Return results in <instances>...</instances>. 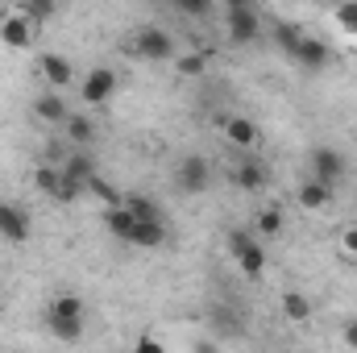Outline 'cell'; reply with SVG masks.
I'll use <instances>...</instances> for the list:
<instances>
[{"label":"cell","mask_w":357,"mask_h":353,"mask_svg":"<svg viewBox=\"0 0 357 353\" xmlns=\"http://www.w3.org/2000/svg\"><path fill=\"white\" fill-rule=\"evenodd\" d=\"M84 316H88V303H84L75 291H59V295L46 303V329H50L59 341H79V337H84Z\"/></svg>","instance_id":"1"},{"label":"cell","mask_w":357,"mask_h":353,"mask_svg":"<svg viewBox=\"0 0 357 353\" xmlns=\"http://www.w3.org/2000/svg\"><path fill=\"white\" fill-rule=\"evenodd\" d=\"M229 258H233V266H237L250 283H258V278L266 274V250H262V241H258L254 233H245V229H233V233H229Z\"/></svg>","instance_id":"2"},{"label":"cell","mask_w":357,"mask_h":353,"mask_svg":"<svg viewBox=\"0 0 357 353\" xmlns=\"http://www.w3.org/2000/svg\"><path fill=\"white\" fill-rule=\"evenodd\" d=\"M133 59L171 63V59H175V38H171L162 25H142V29L133 33Z\"/></svg>","instance_id":"3"},{"label":"cell","mask_w":357,"mask_h":353,"mask_svg":"<svg viewBox=\"0 0 357 353\" xmlns=\"http://www.w3.org/2000/svg\"><path fill=\"white\" fill-rule=\"evenodd\" d=\"M175 187L183 195H204L212 187V167L204 154H183L175 167Z\"/></svg>","instance_id":"4"},{"label":"cell","mask_w":357,"mask_h":353,"mask_svg":"<svg viewBox=\"0 0 357 353\" xmlns=\"http://www.w3.org/2000/svg\"><path fill=\"white\" fill-rule=\"evenodd\" d=\"M116 88H121V80H116L112 67H91L88 75L79 80V100L91 104V108H104V104L116 96Z\"/></svg>","instance_id":"5"},{"label":"cell","mask_w":357,"mask_h":353,"mask_svg":"<svg viewBox=\"0 0 357 353\" xmlns=\"http://www.w3.org/2000/svg\"><path fill=\"white\" fill-rule=\"evenodd\" d=\"M225 29H229V42L245 46V42H254V38L262 33V17H258V8H254V4L229 8V17H225Z\"/></svg>","instance_id":"6"},{"label":"cell","mask_w":357,"mask_h":353,"mask_svg":"<svg viewBox=\"0 0 357 353\" xmlns=\"http://www.w3.org/2000/svg\"><path fill=\"white\" fill-rule=\"evenodd\" d=\"M29 233H33L29 212L21 204H13V200H0V237L13 241V246H21V241H29Z\"/></svg>","instance_id":"7"},{"label":"cell","mask_w":357,"mask_h":353,"mask_svg":"<svg viewBox=\"0 0 357 353\" xmlns=\"http://www.w3.org/2000/svg\"><path fill=\"white\" fill-rule=\"evenodd\" d=\"M220 133H225V142H229L233 150H241V154L254 150L258 137H262V133H258V121H250V117H225V121H220Z\"/></svg>","instance_id":"8"},{"label":"cell","mask_w":357,"mask_h":353,"mask_svg":"<svg viewBox=\"0 0 357 353\" xmlns=\"http://www.w3.org/2000/svg\"><path fill=\"white\" fill-rule=\"evenodd\" d=\"M33 21L25 17V13H8V17H0V42L4 46H13V50H29L33 46Z\"/></svg>","instance_id":"9"},{"label":"cell","mask_w":357,"mask_h":353,"mask_svg":"<svg viewBox=\"0 0 357 353\" xmlns=\"http://www.w3.org/2000/svg\"><path fill=\"white\" fill-rule=\"evenodd\" d=\"M345 171H349V163H345V154H341V150H333V146H316V150H312V175H316V179L337 183Z\"/></svg>","instance_id":"10"},{"label":"cell","mask_w":357,"mask_h":353,"mask_svg":"<svg viewBox=\"0 0 357 353\" xmlns=\"http://www.w3.org/2000/svg\"><path fill=\"white\" fill-rule=\"evenodd\" d=\"M38 75L46 80V88H67L71 80H75V67L63 59V54H38Z\"/></svg>","instance_id":"11"},{"label":"cell","mask_w":357,"mask_h":353,"mask_svg":"<svg viewBox=\"0 0 357 353\" xmlns=\"http://www.w3.org/2000/svg\"><path fill=\"white\" fill-rule=\"evenodd\" d=\"M328 59H333L328 42H320V38L303 33V38H299V50H295V59H291V63H299V67H307V71H320V67H328Z\"/></svg>","instance_id":"12"},{"label":"cell","mask_w":357,"mask_h":353,"mask_svg":"<svg viewBox=\"0 0 357 353\" xmlns=\"http://www.w3.org/2000/svg\"><path fill=\"white\" fill-rule=\"evenodd\" d=\"M33 117L46 121V125H63V121L71 117V108H67V100L59 96V88H50V91H42V96L33 100Z\"/></svg>","instance_id":"13"},{"label":"cell","mask_w":357,"mask_h":353,"mask_svg":"<svg viewBox=\"0 0 357 353\" xmlns=\"http://www.w3.org/2000/svg\"><path fill=\"white\" fill-rule=\"evenodd\" d=\"M233 183H237L241 191H262V187H266V167L245 150V154H241V163L233 167Z\"/></svg>","instance_id":"14"},{"label":"cell","mask_w":357,"mask_h":353,"mask_svg":"<svg viewBox=\"0 0 357 353\" xmlns=\"http://www.w3.org/2000/svg\"><path fill=\"white\" fill-rule=\"evenodd\" d=\"M333 204V183H324V179H307V183H299V208H307V212H320V208H328Z\"/></svg>","instance_id":"15"},{"label":"cell","mask_w":357,"mask_h":353,"mask_svg":"<svg viewBox=\"0 0 357 353\" xmlns=\"http://www.w3.org/2000/svg\"><path fill=\"white\" fill-rule=\"evenodd\" d=\"M162 241H167V220H137L129 233V246L137 250H158Z\"/></svg>","instance_id":"16"},{"label":"cell","mask_w":357,"mask_h":353,"mask_svg":"<svg viewBox=\"0 0 357 353\" xmlns=\"http://www.w3.org/2000/svg\"><path fill=\"white\" fill-rule=\"evenodd\" d=\"M133 225H137V216L129 212V204H112V208H104V229H108L112 237H121V241H129V233H133Z\"/></svg>","instance_id":"17"},{"label":"cell","mask_w":357,"mask_h":353,"mask_svg":"<svg viewBox=\"0 0 357 353\" xmlns=\"http://www.w3.org/2000/svg\"><path fill=\"white\" fill-rule=\"evenodd\" d=\"M278 308H282V320H291V324H307L312 320V299L303 291H282Z\"/></svg>","instance_id":"18"},{"label":"cell","mask_w":357,"mask_h":353,"mask_svg":"<svg viewBox=\"0 0 357 353\" xmlns=\"http://www.w3.org/2000/svg\"><path fill=\"white\" fill-rule=\"evenodd\" d=\"M63 129H67V142H71L75 150H88L91 142H96V125H91V117H67Z\"/></svg>","instance_id":"19"},{"label":"cell","mask_w":357,"mask_h":353,"mask_svg":"<svg viewBox=\"0 0 357 353\" xmlns=\"http://www.w3.org/2000/svg\"><path fill=\"white\" fill-rule=\"evenodd\" d=\"M33 187L42 191V195H59V187H63V163H42L38 171H33Z\"/></svg>","instance_id":"20"},{"label":"cell","mask_w":357,"mask_h":353,"mask_svg":"<svg viewBox=\"0 0 357 353\" xmlns=\"http://www.w3.org/2000/svg\"><path fill=\"white\" fill-rule=\"evenodd\" d=\"M63 175L88 187V179L96 175V167H91V154H88V150H75V154H67V158H63Z\"/></svg>","instance_id":"21"},{"label":"cell","mask_w":357,"mask_h":353,"mask_svg":"<svg viewBox=\"0 0 357 353\" xmlns=\"http://www.w3.org/2000/svg\"><path fill=\"white\" fill-rule=\"evenodd\" d=\"M254 229H258V237H278V233L287 229V216H282V208H278V204L262 208V212L254 216Z\"/></svg>","instance_id":"22"},{"label":"cell","mask_w":357,"mask_h":353,"mask_svg":"<svg viewBox=\"0 0 357 353\" xmlns=\"http://www.w3.org/2000/svg\"><path fill=\"white\" fill-rule=\"evenodd\" d=\"M208 63H212L208 50H191V54H178L175 59V71L183 75V80H199V75L208 71Z\"/></svg>","instance_id":"23"},{"label":"cell","mask_w":357,"mask_h":353,"mask_svg":"<svg viewBox=\"0 0 357 353\" xmlns=\"http://www.w3.org/2000/svg\"><path fill=\"white\" fill-rule=\"evenodd\" d=\"M299 38H303V29H299L295 21H278V25H274V42H278V50H282L287 59H295V50H299Z\"/></svg>","instance_id":"24"},{"label":"cell","mask_w":357,"mask_h":353,"mask_svg":"<svg viewBox=\"0 0 357 353\" xmlns=\"http://www.w3.org/2000/svg\"><path fill=\"white\" fill-rule=\"evenodd\" d=\"M125 204H129V212H133L137 220H167V212H162L158 200H150V195H125Z\"/></svg>","instance_id":"25"},{"label":"cell","mask_w":357,"mask_h":353,"mask_svg":"<svg viewBox=\"0 0 357 353\" xmlns=\"http://www.w3.org/2000/svg\"><path fill=\"white\" fill-rule=\"evenodd\" d=\"M21 13H25L33 25H46V21H54L59 0H21Z\"/></svg>","instance_id":"26"},{"label":"cell","mask_w":357,"mask_h":353,"mask_svg":"<svg viewBox=\"0 0 357 353\" xmlns=\"http://www.w3.org/2000/svg\"><path fill=\"white\" fill-rule=\"evenodd\" d=\"M88 191L96 195V200H100V204H104V208H112V204H125V195H121V191H116L108 179H100V175H91V179H88Z\"/></svg>","instance_id":"27"},{"label":"cell","mask_w":357,"mask_h":353,"mask_svg":"<svg viewBox=\"0 0 357 353\" xmlns=\"http://www.w3.org/2000/svg\"><path fill=\"white\" fill-rule=\"evenodd\" d=\"M337 25L345 33H357V0H341L337 4Z\"/></svg>","instance_id":"28"},{"label":"cell","mask_w":357,"mask_h":353,"mask_svg":"<svg viewBox=\"0 0 357 353\" xmlns=\"http://www.w3.org/2000/svg\"><path fill=\"white\" fill-rule=\"evenodd\" d=\"M178 13H191V17H204L208 8H212V0H171Z\"/></svg>","instance_id":"29"},{"label":"cell","mask_w":357,"mask_h":353,"mask_svg":"<svg viewBox=\"0 0 357 353\" xmlns=\"http://www.w3.org/2000/svg\"><path fill=\"white\" fill-rule=\"evenodd\" d=\"M341 254H349V258H357V225H349V229L341 233Z\"/></svg>","instance_id":"30"},{"label":"cell","mask_w":357,"mask_h":353,"mask_svg":"<svg viewBox=\"0 0 357 353\" xmlns=\"http://www.w3.org/2000/svg\"><path fill=\"white\" fill-rule=\"evenodd\" d=\"M137 350H142V353H146V350L158 353V350H162V341H158V337H137Z\"/></svg>","instance_id":"31"},{"label":"cell","mask_w":357,"mask_h":353,"mask_svg":"<svg viewBox=\"0 0 357 353\" xmlns=\"http://www.w3.org/2000/svg\"><path fill=\"white\" fill-rule=\"evenodd\" d=\"M341 337H345V345H349V350H357V320H354V324H345V333H341Z\"/></svg>","instance_id":"32"},{"label":"cell","mask_w":357,"mask_h":353,"mask_svg":"<svg viewBox=\"0 0 357 353\" xmlns=\"http://www.w3.org/2000/svg\"><path fill=\"white\" fill-rule=\"evenodd\" d=\"M241 4H254V0H225V8H241Z\"/></svg>","instance_id":"33"}]
</instances>
